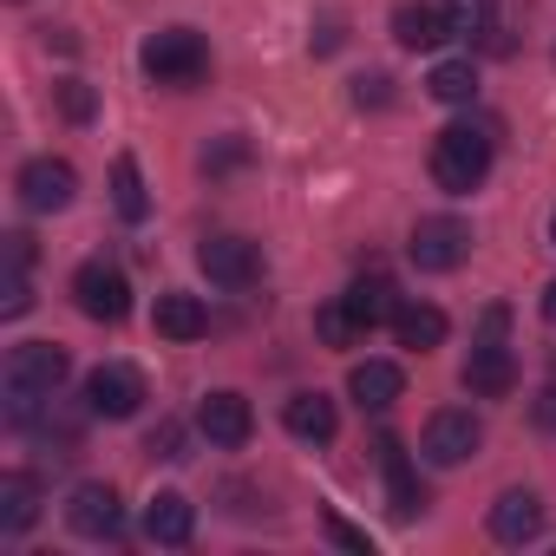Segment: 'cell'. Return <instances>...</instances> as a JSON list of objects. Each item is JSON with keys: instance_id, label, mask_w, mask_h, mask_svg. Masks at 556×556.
I'll return each mask as SVG.
<instances>
[{"instance_id": "cell-1", "label": "cell", "mask_w": 556, "mask_h": 556, "mask_svg": "<svg viewBox=\"0 0 556 556\" xmlns=\"http://www.w3.org/2000/svg\"><path fill=\"white\" fill-rule=\"evenodd\" d=\"M73 374V361H66V348H53V341H21L14 354H8V400H14V426H27L34 413H40V400H53L60 393V380Z\"/></svg>"}, {"instance_id": "cell-2", "label": "cell", "mask_w": 556, "mask_h": 556, "mask_svg": "<svg viewBox=\"0 0 556 556\" xmlns=\"http://www.w3.org/2000/svg\"><path fill=\"white\" fill-rule=\"evenodd\" d=\"M138 66L151 86H170V92H190L203 73H210V47L197 27H157L144 47H138Z\"/></svg>"}, {"instance_id": "cell-3", "label": "cell", "mask_w": 556, "mask_h": 556, "mask_svg": "<svg viewBox=\"0 0 556 556\" xmlns=\"http://www.w3.org/2000/svg\"><path fill=\"white\" fill-rule=\"evenodd\" d=\"M491 177V138L478 125H445L432 138V184L445 197H471Z\"/></svg>"}, {"instance_id": "cell-4", "label": "cell", "mask_w": 556, "mask_h": 556, "mask_svg": "<svg viewBox=\"0 0 556 556\" xmlns=\"http://www.w3.org/2000/svg\"><path fill=\"white\" fill-rule=\"evenodd\" d=\"M406 255H413V268L445 275V268H458V262L471 255V223H458V216H419Z\"/></svg>"}, {"instance_id": "cell-5", "label": "cell", "mask_w": 556, "mask_h": 556, "mask_svg": "<svg viewBox=\"0 0 556 556\" xmlns=\"http://www.w3.org/2000/svg\"><path fill=\"white\" fill-rule=\"evenodd\" d=\"M86 413L92 419H138L144 413V374L125 361H105L86 374Z\"/></svg>"}, {"instance_id": "cell-6", "label": "cell", "mask_w": 556, "mask_h": 556, "mask_svg": "<svg viewBox=\"0 0 556 556\" xmlns=\"http://www.w3.org/2000/svg\"><path fill=\"white\" fill-rule=\"evenodd\" d=\"M73 302H79V315H92V321H125V315H131V282H125V268H118V262H79Z\"/></svg>"}, {"instance_id": "cell-7", "label": "cell", "mask_w": 556, "mask_h": 556, "mask_svg": "<svg viewBox=\"0 0 556 556\" xmlns=\"http://www.w3.org/2000/svg\"><path fill=\"white\" fill-rule=\"evenodd\" d=\"M197 268L210 275L216 289H249V282H262V249L249 236H203Z\"/></svg>"}, {"instance_id": "cell-8", "label": "cell", "mask_w": 556, "mask_h": 556, "mask_svg": "<svg viewBox=\"0 0 556 556\" xmlns=\"http://www.w3.org/2000/svg\"><path fill=\"white\" fill-rule=\"evenodd\" d=\"M478 445H484V426H478V413H465V406H445V413H432V419H426V458H432V465H465Z\"/></svg>"}, {"instance_id": "cell-9", "label": "cell", "mask_w": 556, "mask_h": 556, "mask_svg": "<svg viewBox=\"0 0 556 556\" xmlns=\"http://www.w3.org/2000/svg\"><path fill=\"white\" fill-rule=\"evenodd\" d=\"M14 190H21V203H27V210H40V216H47V210H66V203L79 197V170H73L66 157H34V164L21 170V184H14Z\"/></svg>"}, {"instance_id": "cell-10", "label": "cell", "mask_w": 556, "mask_h": 556, "mask_svg": "<svg viewBox=\"0 0 556 556\" xmlns=\"http://www.w3.org/2000/svg\"><path fill=\"white\" fill-rule=\"evenodd\" d=\"M66 523H73L79 536H92V543H112V536L125 530V504H118L112 484H79V491L66 497Z\"/></svg>"}, {"instance_id": "cell-11", "label": "cell", "mask_w": 556, "mask_h": 556, "mask_svg": "<svg viewBox=\"0 0 556 556\" xmlns=\"http://www.w3.org/2000/svg\"><path fill=\"white\" fill-rule=\"evenodd\" d=\"M197 432H203L210 445L236 452V445H249V432H255V413H249V400H242V393H210V400L197 406Z\"/></svg>"}, {"instance_id": "cell-12", "label": "cell", "mask_w": 556, "mask_h": 556, "mask_svg": "<svg viewBox=\"0 0 556 556\" xmlns=\"http://www.w3.org/2000/svg\"><path fill=\"white\" fill-rule=\"evenodd\" d=\"M517 387V361H510V348L491 334L484 348H471V361H465V393H478V400H504Z\"/></svg>"}, {"instance_id": "cell-13", "label": "cell", "mask_w": 556, "mask_h": 556, "mask_svg": "<svg viewBox=\"0 0 556 556\" xmlns=\"http://www.w3.org/2000/svg\"><path fill=\"white\" fill-rule=\"evenodd\" d=\"M393 40L413 47V53H432V47L452 40V21H445V8H426V0H400V8H393Z\"/></svg>"}, {"instance_id": "cell-14", "label": "cell", "mask_w": 556, "mask_h": 556, "mask_svg": "<svg viewBox=\"0 0 556 556\" xmlns=\"http://www.w3.org/2000/svg\"><path fill=\"white\" fill-rule=\"evenodd\" d=\"M348 393H354L361 413H387V406L406 393V374H400L393 361H361V367L348 374Z\"/></svg>"}, {"instance_id": "cell-15", "label": "cell", "mask_w": 556, "mask_h": 556, "mask_svg": "<svg viewBox=\"0 0 556 556\" xmlns=\"http://www.w3.org/2000/svg\"><path fill=\"white\" fill-rule=\"evenodd\" d=\"M144 536H151V543H190V536H197V504H190L184 491H157V497L144 504Z\"/></svg>"}, {"instance_id": "cell-16", "label": "cell", "mask_w": 556, "mask_h": 556, "mask_svg": "<svg viewBox=\"0 0 556 556\" xmlns=\"http://www.w3.org/2000/svg\"><path fill=\"white\" fill-rule=\"evenodd\" d=\"M536 530H543V497L536 491H504L491 504V536L497 543H530Z\"/></svg>"}, {"instance_id": "cell-17", "label": "cell", "mask_w": 556, "mask_h": 556, "mask_svg": "<svg viewBox=\"0 0 556 556\" xmlns=\"http://www.w3.org/2000/svg\"><path fill=\"white\" fill-rule=\"evenodd\" d=\"M393 334H400V348H413V354H432V348H445L452 321H445V308H432V302H400V315H393Z\"/></svg>"}, {"instance_id": "cell-18", "label": "cell", "mask_w": 556, "mask_h": 556, "mask_svg": "<svg viewBox=\"0 0 556 556\" xmlns=\"http://www.w3.org/2000/svg\"><path fill=\"white\" fill-rule=\"evenodd\" d=\"M282 426H289L302 445H328V439L341 432V419H334V400H328V393H295V400L282 406Z\"/></svg>"}, {"instance_id": "cell-19", "label": "cell", "mask_w": 556, "mask_h": 556, "mask_svg": "<svg viewBox=\"0 0 556 556\" xmlns=\"http://www.w3.org/2000/svg\"><path fill=\"white\" fill-rule=\"evenodd\" d=\"M380 471H387V497H393V517H419L426 510V491L413 478V458L400 439H380Z\"/></svg>"}, {"instance_id": "cell-20", "label": "cell", "mask_w": 556, "mask_h": 556, "mask_svg": "<svg viewBox=\"0 0 556 556\" xmlns=\"http://www.w3.org/2000/svg\"><path fill=\"white\" fill-rule=\"evenodd\" d=\"M341 302H348V315L361 321V334H367V328H387V321L400 315V295H393L387 275H361V282H354Z\"/></svg>"}, {"instance_id": "cell-21", "label": "cell", "mask_w": 556, "mask_h": 556, "mask_svg": "<svg viewBox=\"0 0 556 556\" xmlns=\"http://www.w3.org/2000/svg\"><path fill=\"white\" fill-rule=\"evenodd\" d=\"M151 321H157L164 341H203V334H210V308H203L197 295H177V289L157 295V315H151Z\"/></svg>"}, {"instance_id": "cell-22", "label": "cell", "mask_w": 556, "mask_h": 556, "mask_svg": "<svg viewBox=\"0 0 556 556\" xmlns=\"http://www.w3.org/2000/svg\"><path fill=\"white\" fill-rule=\"evenodd\" d=\"M34 517H40V484L27 471H8V478H0V536L34 530Z\"/></svg>"}, {"instance_id": "cell-23", "label": "cell", "mask_w": 556, "mask_h": 556, "mask_svg": "<svg viewBox=\"0 0 556 556\" xmlns=\"http://www.w3.org/2000/svg\"><path fill=\"white\" fill-rule=\"evenodd\" d=\"M426 92H432L439 105H471V99H478V66H471V60H439L432 79H426Z\"/></svg>"}, {"instance_id": "cell-24", "label": "cell", "mask_w": 556, "mask_h": 556, "mask_svg": "<svg viewBox=\"0 0 556 556\" xmlns=\"http://www.w3.org/2000/svg\"><path fill=\"white\" fill-rule=\"evenodd\" d=\"M112 203H118V216H125V223H144V210H151V197H144V177H138V157H118V164H112Z\"/></svg>"}, {"instance_id": "cell-25", "label": "cell", "mask_w": 556, "mask_h": 556, "mask_svg": "<svg viewBox=\"0 0 556 556\" xmlns=\"http://www.w3.org/2000/svg\"><path fill=\"white\" fill-rule=\"evenodd\" d=\"M491 14H497V0H445V21H452V34H491Z\"/></svg>"}, {"instance_id": "cell-26", "label": "cell", "mask_w": 556, "mask_h": 556, "mask_svg": "<svg viewBox=\"0 0 556 556\" xmlns=\"http://www.w3.org/2000/svg\"><path fill=\"white\" fill-rule=\"evenodd\" d=\"M315 334H321L328 348H354V341H361V321L348 315V302H328V308L315 315Z\"/></svg>"}, {"instance_id": "cell-27", "label": "cell", "mask_w": 556, "mask_h": 556, "mask_svg": "<svg viewBox=\"0 0 556 556\" xmlns=\"http://www.w3.org/2000/svg\"><path fill=\"white\" fill-rule=\"evenodd\" d=\"M34 308V289H27V268H14L8 262V282H0V315H8V321H21Z\"/></svg>"}, {"instance_id": "cell-28", "label": "cell", "mask_w": 556, "mask_h": 556, "mask_svg": "<svg viewBox=\"0 0 556 556\" xmlns=\"http://www.w3.org/2000/svg\"><path fill=\"white\" fill-rule=\"evenodd\" d=\"M151 452H157V458H184V432H177V426H157V432H151Z\"/></svg>"}, {"instance_id": "cell-29", "label": "cell", "mask_w": 556, "mask_h": 556, "mask_svg": "<svg viewBox=\"0 0 556 556\" xmlns=\"http://www.w3.org/2000/svg\"><path fill=\"white\" fill-rule=\"evenodd\" d=\"M354 99H361V105H387V79H380V73H374V79H361V92H354Z\"/></svg>"}, {"instance_id": "cell-30", "label": "cell", "mask_w": 556, "mask_h": 556, "mask_svg": "<svg viewBox=\"0 0 556 556\" xmlns=\"http://www.w3.org/2000/svg\"><path fill=\"white\" fill-rule=\"evenodd\" d=\"M66 112H73V118H92V92H86V86H66Z\"/></svg>"}, {"instance_id": "cell-31", "label": "cell", "mask_w": 556, "mask_h": 556, "mask_svg": "<svg viewBox=\"0 0 556 556\" xmlns=\"http://www.w3.org/2000/svg\"><path fill=\"white\" fill-rule=\"evenodd\" d=\"M328 530H334V536H341V543H348V549H367V536H361V530H354V523H341V517H328Z\"/></svg>"}, {"instance_id": "cell-32", "label": "cell", "mask_w": 556, "mask_h": 556, "mask_svg": "<svg viewBox=\"0 0 556 556\" xmlns=\"http://www.w3.org/2000/svg\"><path fill=\"white\" fill-rule=\"evenodd\" d=\"M543 321H556V282L543 289Z\"/></svg>"}, {"instance_id": "cell-33", "label": "cell", "mask_w": 556, "mask_h": 556, "mask_svg": "<svg viewBox=\"0 0 556 556\" xmlns=\"http://www.w3.org/2000/svg\"><path fill=\"white\" fill-rule=\"evenodd\" d=\"M549 242H556V210H549Z\"/></svg>"}]
</instances>
